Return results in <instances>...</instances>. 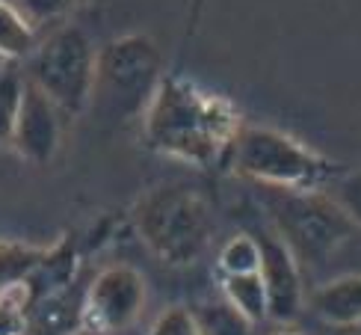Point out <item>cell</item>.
Listing matches in <instances>:
<instances>
[{
  "label": "cell",
  "instance_id": "1",
  "mask_svg": "<svg viewBox=\"0 0 361 335\" xmlns=\"http://www.w3.org/2000/svg\"><path fill=\"white\" fill-rule=\"evenodd\" d=\"M243 122L231 98L187 74L163 71L140 116V128L142 143L154 155L210 170L225 163Z\"/></svg>",
  "mask_w": 361,
  "mask_h": 335
},
{
  "label": "cell",
  "instance_id": "2",
  "mask_svg": "<svg viewBox=\"0 0 361 335\" xmlns=\"http://www.w3.org/2000/svg\"><path fill=\"white\" fill-rule=\"evenodd\" d=\"M225 166L234 175L269 190H326L343 172L341 163L305 140L261 122L240 125Z\"/></svg>",
  "mask_w": 361,
  "mask_h": 335
},
{
  "label": "cell",
  "instance_id": "3",
  "mask_svg": "<svg viewBox=\"0 0 361 335\" xmlns=\"http://www.w3.org/2000/svg\"><path fill=\"white\" fill-rule=\"evenodd\" d=\"M130 217L148 252L169 267L195 264L214 237V211L207 196L187 184L145 190Z\"/></svg>",
  "mask_w": 361,
  "mask_h": 335
},
{
  "label": "cell",
  "instance_id": "4",
  "mask_svg": "<svg viewBox=\"0 0 361 335\" xmlns=\"http://www.w3.org/2000/svg\"><path fill=\"white\" fill-rule=\"evenodd\" d=\"M163 78V54L148 33H122L95 54L89 107L104 125L140 119Z\"/></svg>",
  "mask_w": 361,
  "mask_h": 335
},
{
  "label": "cell",
  "instance_id": "5",
  "mask_svg": "<svg viewBox=\"0 0 361 335\" xmlns=\"http://www.w3.org/2000/svg\"><path fill=\"white\" fill-rule=\"evenodd\" d=\"M95 48L86 30L78 24H59L44 36L30 54L21 71L39 86L71 122L80 119L89 107L95 78Z\"/></svg>",
  "mask_w": 361,
  "mask_h": 335
},
{
  "label": "cell",
  "instance_id": "6",
  "mask_svg": "<svg viewBox=\"0 0 361 335\" xmlns=\"http://www.w3.org/2000/svg\"><path fill=\"white\" fill-rule=\"evenodd\" d=\"M264 190L276 235L290 247L299 264L323 261L355 232L347 211L329 190Z\"/></svg>",
  "mask_w": 361,
  "mask_h": 335
},
{
  "label": "cell",
  "instance_id": "7",
  "mask_svg": "<svg viewBox=\"0 0 361 335\" xmlns=\"http://www.w3.org/2000/svg\"><path fill=\"white\" fill-rule=\"evenodd\" d=\"M145 302H148V285L137 267L128 264L104 267L86 288L80 324L89 335L125 332L142 317Z\"/></svg>",
  "mask_w": 361,
  "mask_h": 335
},
{
  "label": "cell",
  "instance_id": "8",
  "mask_svg": "<svg viewBox=\"0 0 361 335\" xmlns=\"http://www.w3.org/2000/svg\"><path fill=\"white\" fill-rule=\"evenodd\" d=\"M68 125H71V119L59 110L39 86H33L24 78L21 110H18V122H15L12 143H9L15 155L24 163L36 166V170L51 166L66 146Z\"/></svg>",
  "mask_w": 361,
  "mask_h": 335
},
{
  "label": "cell",
  "instance_id": "9",
  "mask_svg": "<svg viewBox=\"0 0 361 335\" xmlns=\"http://www.w3.org/2000/svg\"><path fill=\"white\" fill-rule=\"evenodd\" d=\"M261 247V282L267 291V315L269 321L290 324L302 312L305 291H302V264L290 252V247L284 243L276 232L273 235H255Z\"/></svg>",
  "mask_w": 361,
  "mask_h": 335
},
{
  "label": "cell",
  "instance_id": "10",
  "mask_svg": "<svg viewBox=\"0 0 361 335\" xmlns=\"http://www.w3.org/2000/svg\"><path fill=\"white\" fill-rule=\"evenodd\" d=\"M308 309L326 327L361 329V273H350V276H338L320 285L308 297Z\"/></svg>",
  "mask_w": 361,
  "mask_h": 335
},
{
  "label": "cell",
  "instance_id": "11",
  "mask_svg": "<svg viewBox=\"0 0 361 335\" xmlns=\"http://www.w3.org/2000/svg\"><path fill=\"white\" fill-rule=\"evenodd\" d=\"M222 302L231 312H237L249 327L267 321V291L261 282V273H237V276H219Z\"/></svg>",
  "mask_w": 361,
  "mask_h": 335
},
{
  "label": "cell",
  "instance_id": "12",
  "mask_svg": "<svg viewBox=\"0 0 361 335\" xmlns=\"http://www.w3.org/2000/svg\"><path fill=\"white\" fill-rule=\"evenodd\" d=\"M39 45V30L18 9V4L0 0V59L4 63H24Z\"/></svg>",
  "mask_w": 361,
  "mask_h": 335
},
{
  "label": "cell",
  "instance_id": "13",
  "mask_svg": "<svg viewBox=\"0 0 361 335\" xmlns=\"http://www.w3.org/2000/svg\"><path fill=\"white\" fill-rule=\"evenodd\" d=\"M54 247H39L27 240H0V288L27 279L48 261Z\"/></svg>",
  "mask_w": 361,
  "mask_h": 335
},
{
  "label": "cell",
  "instance_id": "14",
  "mask_svg": "<svg viewBox=\"0 0 361 335\" xmlns=\"http://www.w3.org/2000/svg\"><path fill=\"white\" fill-rule=\"evenodd\" d=\"M21 95H24V71L15 63H6L0 69V148H9L12 143V131L21 110Z\"/></svg>",
  "mask_w": 361,
  "mask_h": 335
},
{
  "label": "cell",
  "instance_id": "15",
  "mask_svg": "<svg viewBox=\"0 0 361 335\" xmlns=\"http://www.w3.org/2000/svg\"><path fill=\"white\" fill-rule=\"evenodd\" d=\"M261 264V247L255 235H234L225 240L216 255V276H237V273H255Z\"/></svg>",
  "mask_w": 361,
  "mask_h": 335
},
{
  "label": "cell",
  "instance_id": "16",
  "mask_svg": "<svg viewBox=\"0 0 361 335\" xmlns=\"http://www.w3.org/2000/svg\"><path fill=\"white\" fill-rule=\"evenodd\" d=\"M326 190L332 193V199L343 211H347L353 225L361 228V170H343Z\"/></svg>",
  "mask_w": 361,
  "mask_h": 335
},
{
  "label": "cell",
  "instance_id": "17",
  "mask_svg": "<svg viewBox=\"0 0 361 335\" xmlns=\"http://www.w3.org/2000/svg\"><path fill=\"white\" fill-rule=\"evenodd\" d=\"M148 335H204L199 315L187 306H169L157 321L152 324Z\"/></svg>",
  "mask_w": 361,
  "mask_h": 335
},
{
  "label": "cell",
  "instance_id": "18",
  "mask_svg": "<svg viewBox=\"0 0 361 335\" xmlns=\"http://www.w3.org/2000/svg\"><path fill=\"white\" fill-rule=\"evenodd\" d=\"M74 4H78V0H18V9L30 18V24L39 30V27L63 21L74 9Z\"/></svg>",
  "mask_w": 361,
  "mask_h": 335
},
{
  "label": "cell",
  "instance_id": "19",
  "mask_svg": "<svg viewBox=\"0 0 361 335\" xmlns=\"http://www.w3.org/2000/svg\"><path fill=\"white\" fill-rule=\"evenodd\" d=\"M204 6H207V0H190V6H187V33H184V42H190V39L195 36Z\"/></svg>",
  "mask_w": 361,
  "mask_h": 335
},
{
  "label": "cell",
  "instance_id": "20",
  "mask_svg": "<svg viewBox=\"0 0 361 335\" xmlns=\"http://www.w3.org/2000/svg\"><path fill=\"white\" fill-rule=\"evenodd\" d=\"M269 335H302V332H296V329H288V327H284V329H276V332H269Z\"/></svg>",
  "mask_w": 361,
  "mask_h": 335
}]
</instances>
